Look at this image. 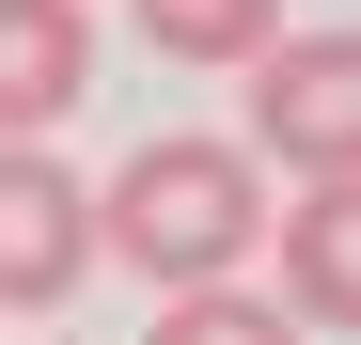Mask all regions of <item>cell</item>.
Listing matches in <instances>:
<instances>
[{"mask_svg": "<svg viewBox=\"0 0 361 345\" xmlns=\"http://www.w3.org/2000/svg\"><path fill=\"white\" fill-rule=\"evenodd\" d=\"M267 236V157H235L204 126H157L110 157V189H94V251H126L157 299H189V282H235Z\"/></svg>", "mask_w": 361, "mask_h": 345, "instance_id": "cell-1", "label": "cell"}, {"mask_svg": "<svg viewBox=\"0 0 361 345\" xmlns=\"http://www.w3.org/2000/svg\"><path fill=\"white\" fill-rule=\"evenodd\" d=\"M235 157H283L298 189L361 172V47L345 32H267L252 47V142Z\"/></svg>", "mask_w": 361, "mask_h": 345, "instance_id": "cell-2", "label": "cell"}, {"mask_svg": "<svg viewBox=\"0 0 361 345\" xmlns=\"http://www.w3.org/2000/svg\"><path fill=\"white\" fill-rule=\"evenodd\" d=\"M94 282V189L47 142H0V314H63Z\"/></svg>", "mask_w": 361, "mask_h": 345, "instance_id": "cell-3", "label": "cell"}, {"mask_svg": "<svg viewBox=\"0 0 361 345\" xmlns=\"http://www.w3.org/2000/svg\"><path fill=\"white\" fill-rule=\"evenodd\" d=\"M345 204H361L345 172H330V189H298V204H267V236H252V251L283 267V282H267V314H283V330H345V282H361V220H345Z\"/></svg>", "mask_w": 361, "mask_h": 345, "instance_id": "cell-4", "label": "cell"}, {"mask_svg": "<svg viewBox=\"0 0 361 345\" xmlns=\"http://www.w3.org/2000/svg\"><path fill=\"white\" fill-rule=\"evenodd\" d=\"M94 94V16L79 0H0V142H47Z\"/></svg>", "mask_w": 361, "mask_h": 345, "instance_id": "cell-5", "label": "cell"}, {"mask_svg": "<svg viewBox=\"0 0 361 345\" xmlns=\"http://www.w3.org/2000/svg\"><path fill=\"white\" fill-rule=\"evenodd\" d=\"M267 32L283 0H142V47H173V63H252Z\"/></svg>", "mask_w": 361, "mask_h": 345, "instance_id": "cell-6", "label": "cell"}, {"mask_svg": "<svg viewBox=\"0 0 361 345\" xmlns=\"http://www.w3.org/2000/svg\"><path fill=\"white\" fill-rule=\"evenodd\" d=\"M142 345H314V330H283L252 282H189V299H157V330Z\"/></svg>", "mask_w": 361, "mask_h": 345, "instance_id": "cell-7", "label": "cell"}, {"mask_svg": "<svg viewBox=\"0 0 361 345\" xmlns=\"http://www.w3.org/2000/svg\"><path fill=\"white\" fill-rule=\"evenodd\" d=\"M47 345H79V330H47Z\"/></svg>", "mask_w": 361, "mask_h": 345, "instance_id": "cell-8", "label": "cell"}]
</instances>
